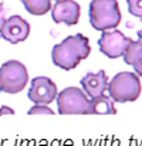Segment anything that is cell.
<instances>
[{"label":"cell","instance_id":"cell-1","mask_svg":"<svg viewBox=\"0 0 142 146\" xmlns=\"http://www.w3.org/2000/svg\"><path fill=\"white\" fill-rule=\"evenodd\" d=\"M91 54V46L85 36L75 34L68 36L60 44L54 46L51 51L53 64L61 70H74L83 60L88 58Z\"/></svg>","mask_w":142,"mask_h":146},{"label":"cell","instance_id":"cell-2","mask_svg":"<svg viewBox=\"0 0 142 146\" xmlns=\"http://www.w3.org/2000/svg\"><path fill=\"white\" fill-rule=\"evenodd\" d=\"M90 23L98 31L115 30L121 23V11L117 0H91Z\"/></svg>","mask_w":142,"mask_h":146},{"label":"cell","instance_id":"cell-3","mask_svg":"<svg viewBox=\"0 0 142 146\" xmlns=\"http://www.w3.org/2000/svg\"><path fill=\"white\" fill-rule=\"evenodd\" d=\"M141 91V81L135 72H118L108 84V95L118 104L137 101Z\"/></svg>","mask_w":142,"mask_h":146},{"label":"cell","instance_id":"cell-4","mask_svg":"<svg viewBox=\"0 0 142 146\" xmlns=\"http://www.w3.org/2000/svg\"><path fill=\"white\" fill-rule=\"evenodd\" d=\"M29 82V72L24 64L17 60L6 61L0 67V92L19 94Z\"/></svg>","mask_w":142,"mask_h":146},{"label":"cell","instance_id":"cell-5","mask_svg":"<svg viewBox=\"0 0 142 146\" xmlns=\"http://www.w3.org/2000/svg\"><path fill=\"white\" fill-rule=\"evenodd\" d=\"M57 108L60 115H90V98L83 88L68 87L58 92Z\"/></svg>","mask_w":142,"mask_h":146},{"label":"cell","instance_id":"cell-6","mask_svg":"<svg viewBox=\"0 0 142 146\" xmlns=\"http://www.w3.org/2000/svg\"><path fill=\"white\" fill-rule=\"evenodd\" d=\"M131 43H132V40L129 37L124 36L121 31L108 30V31H102V36L98 40V47L105 57L115 60V58L124 57L125 51Z\"/></svg>","mask_w":142,"mask_h":146},{"label":"cell","instance_id":"cell-7","mask_svg":"<svg viewBox=\"0 0 142 146\" xmlns=\"http://www.w3.org/2000/svg\"><path fill=\"white\" fill-rule=\"evenodd\" d=\"M29 99L36 105H48L57 99V85L47 77H36L31 80Z\"/></svg>","mask_w":142,"mask_h":146},{"label":"cell","instance_id":"cell-8","mask_svg":"<svg viewBox=\"0 0 142 146\" xmlns=\"http://www.w3.org/2000/svg\"><path fill=\"white\" fill-rule=\"evenodd\" d=\"M30 34V24L21 16H11L6 20L0 36L10 44H19L24 41Z\"/></svg>","mask_w":142,"mask_h":146},{"label":"cell","instance_id":"cell-9","mask_svg":"<svg viewBox=\"0 0 142 146\" xmlns=\"http://www.w3.org/2000/svg\"><path fill=\"white\" fill-rule=\"evenodd\" d=\"M81 9L74 0H60L51 7V17L54 23H64L67 26H75L80 21Z\"/></svg>","mask_w":142,"mask_h":146},{"label":"cell","instance_id":"cell-10","mask_svg":"<svg viewBox=\"0 0 142 146\" xmlns=\"http://www.w3.org/2000/svg\"><path fill=\"white\" fill-rule=\"evenodd\" d=\"M108 84H109V80L104 70L98 71L97 74L88 72L81 80V88L90 99L104 95L108 91Z\"/></svg>","mask_w":142,"mask_h":146},{"label":"cell","instance_id":"cell-11","mask_svg":"<svg viewBox=\"0 0 142 146\" xmlns=\"http://www.w3.org/2000/svg\"><path fill=\"white\" fill-rule=\"evenodd\" d=\"M109 95H101L90 99V115H115L117 108Z\"/></svg>","mask_w":142,"mask_h":146},{"label":"cell","instance_id":"cell-12","mask_svg":"<svg viewBox=\"0 0 142 146\" xmlns=\"http://www.w3.org/2000/svg\"><path fill=\"white\" fill-rule=\"evenodd\" d=\"M24 9L33 16H44L51 10L53 0H20Z\"/></svg>","mask_w":142,"mask_h":146},{"label":"cell","instance_id":"cell-13","mask_svg":"<svg viewBox=\"0 0 142 146\" xmlns=\"http://www.w3.org/2000/svg\"><path fill=\"white\" fill-rule=\"evenodd\" d=\"M128 4V11L135 16L142 19V0H127Z\"/></svg>","mask_w":142,"mask_h":146},{"label":"cell","instance_id":"cell-14","mask_svg":"<svg viewBox=\"0 0 142 146\" xmlns=\"http://www.w3.org/2000/svg\"><path fill=\"white\" fill-rule=\"evenodd\" d=\"M131 67L134 68L135 74H137L138 77H141L142 78V46L138 48V52L135 54V57H134V60H132Z\"/></svg>","mask_w":142,"mask_h":146},{"label":"cell","instance_id":"cell-15","mask_svg":"<svg viewBox=\"0 0 142 146\" xmlns=\"http://www.w3.org/2000/svg\"><path fill=\"white\" fill-rule=\"evenodd\" d=\"M54 115V111L48 108V105H34L33 108L29 109V115Z\"/></svg>","mask_w":142,"mask_h":146},{"label":"cell","instance_id":"cell-16","mask_svg":"<svg viewBox=\"0 0 142 146\" xmlns=\"http://www.w3.org/2000/svg\"><path fill=\"white\" fill-rule=\"evenodd\" d=\"M6 20H7V19H6V9H4V4L0 1V31H1V29H3Z\"/></svg>","mask_w":142,"mask_h":146},{"label":"cell","instance_id":"cell-17","mask_svg":"<svg viewBox=\"0 0 142 146\" xmlns=\"http://www.w3.org/2000/svg\"><path fill=\"white\" fill-rule=\"evenodd\" d=\"M0 115H14V109L9 106H0Z\"/></svg>","mask_w":142,"mask_h":146},{"label":"cell","instance_id":"cell-18","mask_svg":"<svg viewBox=\"0 0 142 146\" xmlns=\"http://www.w3.org/2000/svg\"><path fill=\"white\" fill-rule=\"evenodd\" d=\"M141 20H142V19H141ZM138 37L142 40V30H139V31H138Z\"/></svg>","mask_w":142,"mask_h":146},{"label":"cell","instance_id":"cell-19","mask_svg":"<svg viewBox=\"0 0 142 146\" xmlns=\"http://www.w3.org/2000/svg\"><path fill=\"white\" fill-rule=\"evenodd\" d=\"M55 1H60V0H55Z\"/></svg>","mask_w":142,"mask_h":146}]
</instances>
